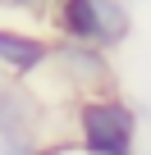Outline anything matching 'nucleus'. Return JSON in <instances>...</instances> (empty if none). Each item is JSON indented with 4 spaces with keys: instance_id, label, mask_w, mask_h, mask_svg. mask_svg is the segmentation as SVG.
<instances>
[{
    "instance_id": "f257e3e1",
    "label": "nucleus",
    "mask_w": 151,
    "mask_h": 155,
    "mask_svg": "<svg viewBox=\"0 0 151 155\" xmlns=\"http://www.w3.org/2000/svg\"><path fill=\"white\" fill-rule=\"evenodd\" d=\"M137 110L119 91L78 96L73 105V132L83 155H137Z\"/></svg>"
},
{
    "instance_id": "7ed1b4c3",
    "label": "nucleus",
    "mask_w": 151,
    "mask_h": 155,
    "mask_svg": "<svg viewBox=\"0 0 151 155\" xmlns=\"http://www.w3.org/2000/svg\"><path fill=\"white\" fill-rule=\"evenodd\" d=\"M50 68L64 78V87H73L78 96L115 91V59H110V50H105V46L73 41V37H55Z\"/></svg>"
},
{
    "instance_id": "0eeeda50",
    "label": "nucleus",
    "mask_w": 151,
    "mask_h": 155,
    "mask_svg": "<svg viewBox=\"0 0 151 155\" xmlns=\"http://www.w3.org/2000/svg\"><path fill=\"white\" fill-rule=\"evenodd\" d=\"M41 5H60V0H41Z\"/></svg>"
},
{
    "instance_id": "f03ea898",
    "label": "nucleus",
    "mask_w": 151,
    "mask_h": 155,
    "mask_svg": "<svg viewBox=\"0 0 151 155\" xmlns=\"http://www.w3.org/2000/svg\"><path fill=\"white\" fill-rule=\"evenodd\" d=\"M50 23H55V37L92 41V46H105V50H115L133 37L128 0H60Z\"/></svg>"
},
{
    "instance_id": "423d86ee",
    "label": "nucleus",
    "mask_w": 151,
    "mask_h": 155,
    "mask_svg": "<svg viewBox=\"0 0 151 155\" xmlns=\"http://www.w3.org/2000/svg\"><path fill=\"white\" fill-rule=\"evenodd\" d=\"M0 5H5V9H37L41 0H0Z\"/></svg>"
},
{
    "instance_id": "1a4fd4ad",
    "label": "nucleus",
    "mask_w": 151,
    "mask_h": 155,
    "mask_svg": "<svg viewBox=\"0 0 151 155\" xmlns=\"http://www.w3.org/2000/svg\"><path fill=\"white\" fill-rule=\"evenodd\" d=\"M142 5H151V0H142Z\"/></svg>"
},
{
    "instance_id": "20e7f679",
    "label": "nucleus",
    "mask_w": 151,
    "mask_h": 155,
    "mask_svg": "<svg viewBox=\"0 0 151 155\" xmlns=\"http://www.w3.org/2000/svg\"><path fill=\"white\" fill-rule=\"evenodd\" d=\"M50 55H55L50 37L14 28V23H0V73L28 82V78H37L41 68H50Z\"/></svg>"
},
{
    "instance_id": "6e6552de",
    "label": "nucleus",
    "mask_w": 151,
    "mask_h": 155,
    "mask_svg": "<svg viewBox=\"0 0 151 155\" xmlns=\"http://www.w3.org/2000/svg\"><path fill=\"white\" fill-rule=\"evenodd\" d=\"M37 155H55V150H37Z\"/></svg>"
},
{
    "instance_id": "39448f33",
    "label": "nucleus",
    "mask_w": 151,
    "mask_h": 155,
    "mask_svg": "<svg viewBox=\"0 0 151 155\" xmlns=\"http://www.w3.org/2000/svg\"><path fill=\"white\" fill-rule=\"evenodd\" d=\"M0 155H37L32 137H0Z\"/></svg>"
}]
</instances>
